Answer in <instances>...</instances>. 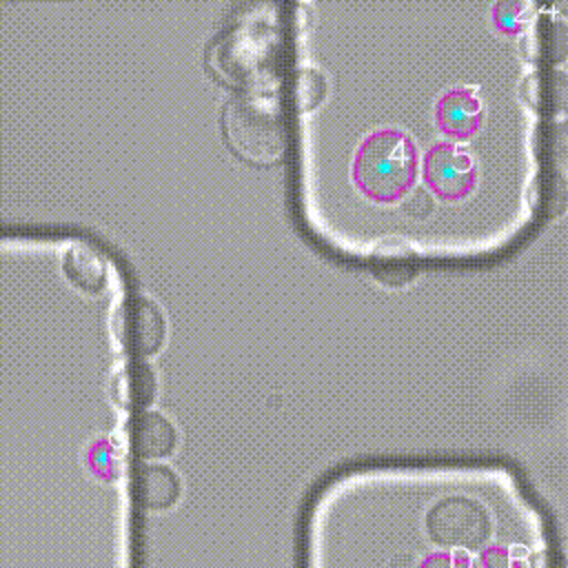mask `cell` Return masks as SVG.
I'll list each match as a JSON object with an SVG mask.
<instances>
[{"mask_svg": "<svg viewBox=\"0 0 568 568\" xmlns=\"http://www.w3.org/2000/svg\"><path fill=\"white\" fill-rule=\"evenodd\" d=\"M417 568H477V564L466 550H435Z\"/></svg>", "mask_w": 568, "mask_h": 568, "instance_id": "e0dca14e", "label": "cell"}, {"mask_svg": "<svg viewBox=\"0 0 568 568\" xmlns=\"http://www.w3.org/2000/svg\"><path fill=\"white\" fill-rule=\"evenodd\" d=\"M64 275L78 288L87 293H98L104 288L109 277L106 257L87 242H71L62 255Z\"/></svg>", "mask_w": 568, "mask_h": 568, "instance_id": "8fae6325", "label": "cell"}, {"mask_svg": "<svg viewBox=\"0 0 568 568\" xmlns=\"http://www.w3.org/2000/svg\"><path fill=\"white\" fill-rule=\"evenodd\" d=\"M435 122L437 129L464 142L473 138L484 122V102L475 87H453L437 98L435 104Z\"/></svg>", "mask_w": 568, "mask_h": 568, "instance_id": "52a82bcc", "label": "cell"}, {"mask_svg": "<svg viewBox=\"0 0 568 568\" xmlns=\"http://www.w3.org/2000/svg\"><path fill=\"white\" fill-rule=\"evenodd\" d=\"M140 499L149 510L171 508L182 490L180 477L164 464H144L138 477Z\"/></svg>", "mask_w": 568, "mask_h": 568, "instance_id": "7c38bea8", "label": "cell"}, {"mask_svg": "<svg viewBox=\"0 0 568 568\" xmlns=\"http://www.w3.org/2000/svg\"><path fill=\"white\" fill-rule=\"evenodd\" d=\"M129 442L142 459H160L173 453L178 430L171 419L158 410H140L129 424Z\"/></svg>", "mask_w": 568, "mask_h": 568, "instance_id": "9c48e42d", "label": "cell"}, {"mask_svg": "<svg viewBox=\"0 0 568 568\" xmlns=\"http://www.w3.org/2000/svg\"><path fill=\"white\" fill-rule=\"evenodd\" d=\"M524 546H488L481 550V568H528Z\"/></svg>", "mask_w": 568, "mask_h": 568, "instance_id": "9a60e30c", "label": "cell"}, {"mask_svg": "<svg viewBox=\"0 0 568 568\" xmlns=\"http://www.w3.org/2000/svg\"><path fill=\"white\" fill-rule=\"evenodd\" d=\"M426 532L442 548L477 550L490 535L488 510L464 495H450L430 506L426 513Z\"/></svg>", "mask_w": 568, "mask_h": 568, "instance_id": "3957f363", "label": "cell"}, {"mask_svg": "<svg viewBox=\"0 0 568 568\" xmlns=\"http://www.w3.org/2000/svg\"><path fill=\"white\" fill-rule=\"evenodd\" d=\"M224 131L229 142L248 160L273 162L284 151V120L271 93L244 91L224 106Z\"/></svg>", "mask_w": 568, "mask_h": 568, "instance_id": "7a4b0ae2", "label": "cell"}, {"mask_svg": "<svg viewBox=\"0 0 568 568\" xmlns=\"http://www.w3.org/2000/svg\"><path fill=\"white\" fill-rule=\"evenodd\" d=\"M113 333L118 344L144 359L160 351L166 335V320L158 302L142 293L124 295L113 311Z\"/></svg>", "mask_w": 568, "mask_h": 568, "instance_id": "5b68a950", "label": "cell"}, {"mask_svg": "<svg viewBox=\"0 0 568 568\" xmlns=\"http://www.w3.org/2000/svg\"><path fill=\"white\" fill-rule=\"evenodd\" d=\"M366 264L375 280H379L384 286L397 288L415 280L419 268V255L415 246L406 240L388 237L373 246Z\"/></svg>", "mask_w": 568, "mask_h": 568, "instance_id": "ba28073f", "label": "cell"}, {"mask_svg": "<svg viewBox=\"0 0 568 568\" xmlns=\"http://www.w3.org/2000/svg\"><path fill=\"white\" fill-rule=\"evenodd\" d=\"M532 4L526 0H504L493 7V22L504 33H519L532 22Z\"/></svg>", "mask_w": 568, "mask_h": 568, "instance_id": "5bb4252c", "label": "cell"}, {"mask_svg": "<svg viewBox=\"0 0 568 568\" xmlns=\"http://www.w3.org/2000/svg\"><path fill=\"white\" fill-rule=\"evenodd\" d=\"M158 390V379L149 362L131 359L111 379V395L126 410H146Z\"/></svg>", "mask_w": 568, "mask_h": 568, "instance_id": "30bf717a", "label": "cell"}, {"mask_svg": "<svg viewBox=\"0 0 568 568\" xmlns=\"http://www.w3.org/2000/svg\"><path fill=\"white\" fill-rule=\"evenodd\" d=\"M399 200H402V213L410 220H428L435 213V200L426 186L408 189Z\"/></svg>", "mask_w": 568, "mask_h": 568, "instance_id": "2e32d148", "label": "cell"}, {"mask_svg": "<svg viewBox=\"0 0 568 568\" xmlns=\"http://www.w3.org/2000/svg\"><path fill=\"white\" fill-rule=\"evenodd\" d=\"M295 104L300 111H313L326 98V78L320 69L300 67L295 73Z\"/></svg>", "mask_w": 568, "mask_h": 568, "instance_id": "4fadbf2b", "label": "cell"}, {"mask_svg": "<svg viewBox=\"0 0 568 568\" xmlns=\"http://www.w3.org/2000/svg\"><path fill=\"white\" fill-rule=\"evenodd\" d=\"M417 149L408 133L399 129H377L368 133L353 158V184L373 202H395L417 178Z\"/></svg>", "mask_w": 568, "mask_h": 568, "instance_id": "6da1fadb", "label": "cell"}, {"mask_svg": "<svg viewBox=\"0 0 568 568\" xmlns=\"http://www.w3.org/2000/svg\"><path fill=\"white\" fill-rule=\"evenodd\" d=\"M211 58L217 71L231 82H251L264 67H268V60L273 58V38L255 24L240 22L217 38Z\"/></svg>", "mask_w": 568, "mask_h": 568, "instance_id": "277c9868", "label": "cell"}, {"mask_svg": "<svg viewBox=\"0 0 568 568\" xmlns=\"http://www.w3.org/2000/svg\"><path fill=\"white\" fill-rule=\"evenodd\" d=\"M89 466L93 468V473L106 477L111 475V468H113V453H111V446L109 442H98L91 453H89Z\"/></svg>", "mask_w": 568, "mask_h": 568, "instance_id": "ac0fdd59", "label": "cell"}, {"mask_svg": "<svg viewBox=\"0 0 568 568\" xmlns=\"http://www.w3.org/2000/svg\"><path fill=\"white\" fill-rule=\"evenodd\" d=\"M424 186L444 200H464L477 186V164L457 142L433 144L422 160Z\"/></svg>", "mask_w": 568, "mask_h": 568, "instance_id": "8992f818", "label": "cell"}]
</instances>
